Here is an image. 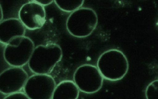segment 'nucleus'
<instances>
[{"instance_id": "f257e3e1", "label": "nucleus", "mask_w": 158, "mask_h": 99, "mask_svg": "<svg viewBox=\"0 0 158 99\" xmlns=\"http://www.w3.org/2000/svg\"><path fill=\"white\" fill-rule=\"evenodd\" d=\"M97 67L104 79L116 81L122 79L127 74L129 63L123 52L112 49L105 51L99 56Z\"/></svg>"}, {"instance_id": "f03ea898", "label": "nucleus", "mask_w": 158, "mask_h": 99, "mask_svg": "<svg viewBox=\"0 0 158 99\" xmlns=\"http://www.w3.org/2000/svg\"><path fill=\"white\" fill-rule=\"evenodd\" d=\"M61 47L55 43L40 45L35 48L28 64L35 74H49L62 58Z\"/></svg>"}, {"instance_id": "7ed1b4c3", "label": "nucleus", "mask_w": 158, "mask_h": 99, "mask_svg": "<svg viewBox=\"0 0 158 99\" xmlns=\"http://www.w3.org/2000/svg\"><path fill=\"white\" fill-rule=\"evenodd\" d=\"M96 12L89 7H81L71 12L66 20V28L74 37L85 38L92 34L98 24Z\"/></svg>"}, {"instance_id": "20e7f679", "label": "nucleus", "mask_w": 158, "mask_h": 99, "mask_svg": "<svg viewBox=\"0 0 158 99\" xmlns=\"http://www.w3.org/2000/svg\"><path fill=\"white\" fill-rule=\"evenodd\" d=\"M73 79L80 91L86 94H94L102 88L104 78L98 67L85 64L77 68L74 72Z\"/></svg>"}, {"instance_id": "39448f33", "label": "nucleus", "mask_w": 158, "mask_h": 99, "mask_svg": "<svg viewBox=\"0 0 158 99\" xmlns=\"http://www.w3.org/2000/svg\"><path fill=\"white\" fill-rule=\"evenodd\" d=\"M56 86L49 74H35L29 77L23 89L30 99H52Z\"/></svg>"}, {"instance_id": "423d86ee", "label": "nucleus", "mask_w": 158, "mask_h": 99, "mask_svg": "<svg viewBox=\"0 0 158 99\" xmlns=\"http://www.w3.org/2000/svg\"><path fill=\"white\" fill-rule=\"evenodd\" d=\"M35 48L32 40L24 36L19 46H6L4 51V59L12 67H22L28 63Z\"/></svg>"}, {"instance_id": "0eeeda50", "label": "nucleus", "mask_w": 158, "mask_h": 99, "mask_svg": "<svg viewBox=\"0 0 158 99\" xmlns=\"http://www.w3.org/2000/svg\"><path fill=\"white\" fill-rule=\"evenodd\" d=\"M20 20L26 28L31 30L42 28L46 22V12L44 6L34 1L22 5L19 11Z\"/></svg>"}, {"instance_id": "6e6552de", "label": "nucleus", "mask_w": 158, "mask_h": 99, "mask_svg": "<svg viewBox=\"0 0 158 99\" xmlns=\"http://www.w3.org/2000/svg\"><path fill=\"white\" fill-rule=\"evenodd\" d=\"M28 75L20 67H12L0 74V91L4 95L19 92L24 87Z\"/></svg>"}, {"instance_id": "1a4fd4ad", "label": "nucleus", "mask_w": 158, "mask_h": 99, "mask_svg": "<svg viewBox=\"0 0 158 99\" xmlns=\"http://www.w3.org/2000/svg\"><path fill=\"white\" fill-rule=\"evenodd\" d=\"M25 28L19 19L3 20L0 23V42L6 46H19L25 36Z\"/></svg>"}, {"instance_id": "9d476101", "label": "nucleus", "mask_w": 158, "mask_h": 99, "mask_svg": "<svg viewBox=\"0 0 158 99\" xmlns=\"http://www.w3.org/2000/svg\"><path fill=\"white\" fill-rule=\"evenodd\" d=\"M80 90L74 82L64 80L56 86L52 99H78Z\"/></svg>"}, {"instance_id": "9b49d317", "label": "nucleus", "mask_w": 158, "mask_h": 99, "mask_svg": "<svg viewBox=\"0 0 158 99\" xmlns=\"http://www.w3.org/2000/svg\"><path fill=\"white\" fill-rule=\"evenodd\" d=\"M59 9L66 12H73L81 7L84 1H54Z\"/></svg>"}, {"instance_id": "f8f14e48", "label": "nucleus", "mask_w": 158, "mask_h": 99, "mask_svg": "<svg viewBox=\"0 0 158 99\" xmlns=\"http://www.w3.org/2000/svg\"><path fill=\"white\" fill-rule=\"evenodd\" d=\"M146 99H158V79L148 84L145 90Z\"/></svg>"}, {"instance_id": "ddd939ff", "label": "nucleus", "mask_w": 158, "mask_h": 99, "mask_svg": "<svg viewBox=\"0 0 158 99\" xmlns=\"http://www.w3.org/2000/svg\"><path fill=\"white\" fill-rule=\"evenodd\" d=\"M4 99H30L26 94L23 92H19L17 93L8 95Z\"/></svg>"}, {"instance_id": "4468645a", "label": "nucleus", "mask_w": 158, "mask_h": 99, "mask_svg": "<svg viewBox=\"0 0 158 99\" xmlns=\"http://www.w3.org/2000/svg\"><path fill=\"white\" fill-rule=\"evenodd\" d=\"M38 3L42 5L43 6H46L48 5H50L53 2L52 0H35Z\"/></svg>"}, {"instance_id": "2eb2a0df", "label": "nucleus", "mask_w": 158, "mask_h": 99, "mask_svg": "<svg viewBox=\"0 0 158 99\" xmlns=\"http://www.w3.org/2000/svg\"><path fill=\"white\" fill-rule=\"evenodd\" d=\"M0 9H1V20H0V21H1V22H2V21L3 20H2V19H3V12H2V9L1 5H0Z\"/></svg>"}, {"instance_id": "dca6fc26", "label": "nucleus", "mask_w": 158, "mask_h": 99, "mask_svg": "<svg viewBox=\"0 0 158 99\" xmlns=\"http://www.w3.org/2000/svg\"></svg>"}]
</instances>
